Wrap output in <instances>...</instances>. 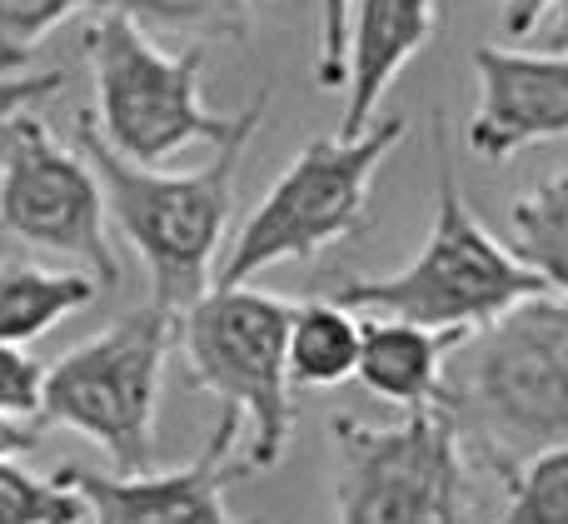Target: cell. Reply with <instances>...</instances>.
Returning <instances> with one entry per match:
<instances>
[{
  "label": "cell",
  "mask_w": 568,
  "mask_h": 524,
  "mask_svg": "<svg viewBox=\"0 0 568 524\" xmlns=\"http://www.w3.org/2000/svg\"><path fill=\"white\" fill-rule=\"evenodd\" d=\"M459 445L509 485L568 440V295H534L469 330L444 360L439 400Z\"/></svg>",
  "instance_id": "6da1fadb"
},
{
  "label": "cell",
  "mask_w": 568,
  "mask_h": 524,
  "mask_svg": "<svg viewBox=\"0 0 568 524\" xmlns=\"http://www.w3.org/2000/svg\"><path fill=\"white\" fill-rule=\"evenodd\" d=\"M270 115V90H260L245 110L230 140L215 145V160L200 170H170L135 165L120 150L100 140L95 120L80 115L75 150L95 165L100 190H105V210L120 225V235L135 245L150 275V305L160 310H185L215 285V255L230 235V215H235V170L245 160L250 140L260 135V120Z\"/></svg>",
  "instance_id": "7a4b0ae2"
},
{
  "label": "cell",
  "mask_w": 568,
  "mask_h": 524,
  "mask_svg": "<svg viewBox=\"0 0 568 524\" xmlns=\"http://www.w3.org/2000/svg\"><path fill=\"white\" fill-rule=\"evenodd\" d=\"M434 150H439V185H434V225L419 255L394 275L344 280L329 300H339L344 310H364V315H389L424 330H444V335H469V330L499 320L504 310L549 295V285L504 240H494L484 220L469 210L464 180L449 160L444 115L434 125Z\"/></svg>",
  "instance_id": "3957f363"
},
{
  "label": "cell",
  "mask_w": 568,
  "mask_h": 524,
  "mask_svg": "<svg viewBox=\"0 0 568 524\" xmlns=\"http://www.w3.org/2000/svg\"><path fill=\"white\" fill-rule=\"evenodd\" d=\"M404 135H409V120L394 115L354 140L329 135L300 145V155L284 165V175L235 230L230 255L215 265V285H250L260 270L284 265V260H310L334 240L359 235L369 225L374 170Z\"/></svg>",
  "instance_id": "277c9868"
},
{
  "label": "cell",
  "mask_w": 568,
  "mask_h": 524,
  "mask_svg": "<svg viewBox=\"0 0 568 524\" xmlns=\"http://www.w3.org/2000/svg\"><path fill=\"white\" fill-rule=\"evenodd\" d=\"M85 60L95 75V130L135 165H165L190 145H220L240 115H215L200 100L205 46L170 56L125 16H100L85 30Z\"/></svg>",
  "instance_id": "5b68a950"
},
{
  "label": "cell",
  "mask_w": 568,
  "mask_h": 524,
  "mask_svg": "<svg viewBox=\"0 0 568 524\" xmlns=\"http://www.w3.org/2000/svg\"><path fill=\"white\" fill-rule=\"evenodd\" d=\"M175 345V310H130L95 340L45 370L36 425H65L105 450L120 475L155 465V420L165 355Z\"/></svg>",
  "instance_id": "8992f818"
},
{
  "label": "cell",
  "mask_w": 568,
  "mask_h": 524,
  "mask_svg": "<svg viewBox=\"0 0 568 524\" xmlns=\"http://www.w3.org/2000/svg\"><path fill=\"white\" fill-rule=\"evenodd\" d=\"M294 300L265 295L250 285H210L175 320L185 350L190 385L220 395L225 410L250 415L245 470H275L290 455L294 435V390H290V340Z\"/></svg>",
  "instance_id": "52a82bcc"
},
{
  "label": "cell",
  "mask_w": 568,
  "mask_h": 524,
  "mask_svg": "<svg viewBox=\"0 0 568 524\" xmlns=\"http://www.w3.org/2000/svg\"><path fill=\"white\" fill-rule=\"evenodd\" d=\"M329 435L339 524H469V460L439 405L394 425L334 415Z\"/></svg>",
  "instance_id": "ba28073f"
},
{
  "label": "cell",
  "mask_w": 568,
  "mask_h": 524,
  "mask_svg": "<svg viewBox=\"0 0 568 524\" xmlns=\"http://www.w3.org/2000/svg\"><path fill=\"white\" fill-rule=\"evenodd\" d=\"M105 220L110 210L95 165L80 150L60 145L36 110L0 130V230L6 235L80 260V270H90L100 285H115L120 260Z\"/></svg>",
  "instance_id": "9c48e42d"
},
{
  "label": "cell",
  "mask_w": 568,
  "mask_h": 524,
  "mask_svg": "<svg viewBox=\"0 0 568 524\" xmlns=\"http://www.w3.org/2000/svg\"><path fill=\"white\" fill-rule=\"evenodd\" d=\"M240 445V415L220 410L205 450L180 470H140V475H95L65 465L70 485L85 495L90 524H240L225 505L230 460Z\"/></svg>",
  "instance_id": "30bf717a"
},
{
  "label": "cell",
  "mask_w": 568,
  "mask_h": 524,
  "mask_svg": "<svg viewBox=\"0 0 568 524\" xmlns=\"http://www.w3.org/2000/svg\"><path fill=\"white\" fill-rule=\"evenodd\" d=\"M469 66L479 75L469 150L484 165H504L519 150L568 135V56L479 46Z\"/></svg>",
  "instance_id": "8fae6325"
},
{
  "label": "cell",
  "mask_w": 568,
  "mask_h": 524,
  "mask_svg": "<svg viewBox=\"0 0 568 524\" xmlns=\"http://www.w3.org/2000/svg\"><path fill=\"white\" fill-rule=\"evenodd\" d=\"M439 20V0H354L339 140H354L374 125V110L384 105L399 70L434 40Z\"/></svg>",
  "instance_id": "7c38bea8"
},
{
  "label": "cell",
  "mask_w": 568,
  "mask_h": 524,
  "mask_svg": "<svg viewBox=\"0 0 568 524\" xmlns=\"http://www.w3.org/2000/svg\"><path fill=\"white\" fill-rule=\"evenodd\" d=\"M464 335H444V330H424L409 320H389V315H369L359 320V385L374 400L399 410H424L439 400V380H444V360L459 345Z\"/></svg>",
  "instance_id": "4fadbf2b"
},
{
  "label": "cell",
  "mask_w": 568,
  "mask_h": 524,
  "mask_svg": "<svg viewBox=\"0 0 568 524\" xmlns=\"http://www.w3.org/2000/svg\"><path fill=\"white\" fill-rule=\"evenodd\" d=\"M100 295L90 270H45L26 260L0 265V345H30L50 335L65 315L85 310Z\"/></svg>",
  "instance_id": "5bb4252c"
},
{
  "label": "cell",
  "mask_w": 568,
  "mask_h": 524,
  "mask_svg": "<svg viewBox=\"0 0 568 524\" xmlns=\"http://www.w3.org/2000/svg\"><path fill=\"white\" fill-rule=\"evenodd\" d=\"M290 385L304 390H334L354 375L359 365V320L339 300H304L290 315Z\"/></svg>",
  "instance_id": "9a60e30c"
},
{
  "label": "cell",
  "mask_w": 568,
  "mask_h": 524,
  "mask_svg": "<svg viewBox=\"0 0 568 524\" xmlns=\"http://www.w3.org/2000/svg\"><path fill=\"white\" fill-rule=\"evenodd\" d=\"M509 250L554 295H568V170L544 175L509 205Z\"/></svg>",
  "instance_id": "2e32d148"
},
{
  "label": "cell",
  "mask_w": 568,
  "mask_h": 524,
  "mask_svg": "<svg viewBox=\"0 0 568 524\" xmlns=\"http://www.w3.org/2000/svg\"><path fill=\"white\" fill-rule=\"evenodd\" d=\"M100 6L135 20L145 36H180L190 46H205V40H250L265 0H100Z\"/></svg>",
  "instance_id": "e0dca14e"
},
{
  "label": "cell",
  "mask_w": 568,
  "mask_h": 524,
  "mask_svg": "<svg viewBox=\"0 0 568 524\" xmlns=\"http://www.w3.org/2000/svg\"><path fill=\"white\" fill-rule=\"evenodd\" d=\"M0 524H90V505L65 465L55 475H30L16 460H0Z\"/></svg>",
  "instance_id": "ac0fdd59"
},
{
  "label": "cell",
  "mask_w": 568,
  "mask_h": 524,
  "mask_svg": "<svg viewBox=\"0 0 568 524\" xmlns=\"http://www.w3.org/2000/svg\"><path fill=\"white\" fill-rule=\"evenodd\" d=\"M499 524H568V440L519 465Z\"/></svg>",
  "instance_id": "d6986e66"
},
{
  "label": "cell",
  "mask_w": 568,
  "mask_h": 524,
  "mask_svg": "<svg viewBox=\"0 0 568 524\" xmlns=\"http://www.w3.org/2000/svg\"><path fill=\"white\" fill-rule=\"evenodd\" d=\"M100 6V0H0V75H16L36 60L45 36H55L70 16Z\"/></svg>",
  "instance_id": "ffe728a7"
},
{
  "label": "cell",
  "mask_w": 568,
  "mask_h": 524,
  "mask_svg": "<svg viewBox=\"0 0 568 524\" xmlns=\"http://www.w3.org/2000/svg\"><path fill=\"white\" fill-rule=\"evenodd\" d=\"M40 390H45V365L30 360L26 345H0V415L36 425Z\"/></svg>",
  "instance_id": "44dd1931"
},
{
  "label": "cell",
  "mask_w": 568,
  "mask_h": 524,
  "mask_svg": "<svg viewBox=\"0 0 568 524\" xmlns=\"http://www.w3.org/2000/svg\"><path fill=\"white\" fill-rule=\"evenodd\" d=\"M320 6V60H314V80L324 90H344L349 75V10L354 0H314Z\"/></svg>",
  "instance_id": "7402d4cb"
},
{
  "label": "cell",
  "mask_w": 568,
  "mask_h": 524,
  "mask_svg": "<svg viewBox=\"0 0 568 524\" xmlns=\"http://www.w3.org/2000/svg\"><path fill=\"white\" fill-rule=\"evenodd\" d=\"M65 85V70H40V75H0V130L16 115L45 105L55 90Z\"/></svg>",
  "instance_id": "603a6c76"
},
{
  "label": "cell",
  "mask_w": 568,
  "mask_h": 524,
  "mask_svg": "<svg viewBox=\"0 0 568 524\" xmlns=\"http://www.w3.org/2000/svg\"><path fill=\"white\" fill-rule=\"evenodd\" d=\"M554 0H504V30H509V40H524L539 30V20L549 16Z\"/></svg>",
  "instance_id": "cb8c5ba5"
},
{
  "label": "cell",
  "mask_w": 568,
  "mask_h": 524,
  "mask_svg": "<svg viewBox=\"0 0 568 524\" xmlns=\"http://www.w3.org/2000/svg\"><path fill=\"white\" fill-rule=\"evenodd\" d=\"M36 440H40V425L0 415V460H16V455H26V450H36Z\"/></svg>",
  "instance_id": "d4e9b609"
},
{
  "label": "cell",
  "mask_w": 568,
  "mask_h": 524,
  "mask_svg": "<svg viewBox=\"0 0 568 524\" xmlns=\"http://www.w3.org/2000/svg\"><path fill=\"white\" fill-rule=\"evenodd\" d=\"M539 36H544V50H554V56H568V0H554L549 16L539 20Z\"/></svg>",
  "instance_id": "484cf974"
}]
</instances>
